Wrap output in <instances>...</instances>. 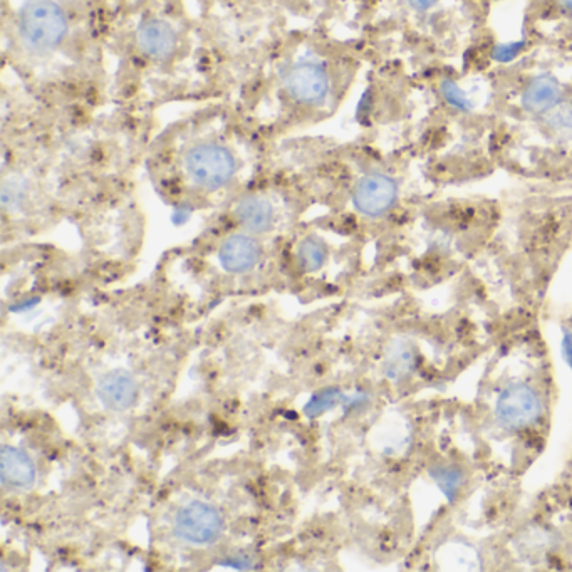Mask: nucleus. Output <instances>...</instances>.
<instances>
[{
  "mask_svg": "<svg viewBox=\"0 0 572 572\" xmlns=\"http://www.w3.org/2000/svg\"><path fill=\"white\" fill-rule=\"evenodd\" d=\"M19 31L32 51L49 52L58 47L68 31L63 9L51 0H32L21 12Z\"/></svg>",
  "mask_w": 572,
  "mask_h": 572,
  "instance_id": "1",
  "label": "nucleus"
},
{
  "mask_svg": "<svg viewBox=\"0 0 572 572\" xmlns=\"http://www.w3.org/2000/svg\"><path fill=\"white\" fill-rule=\"evenodd\" d=\"M185 168L193 182L215 190L224 187L235 175V160L227 148L212 143L198 145L188 151Z\"/></svg>",
  "mask_w": 572,
  "mask_h": 572,
  "instance_id": "2",
  "label": "nucleus"
},
{
  "mask_svg": "<svg viewBox=\"0 0 572 572\" xmlns=\"http://www.w3.org/2000/svg\"><path fill=\"white\" fill-rule=\"evenodd\" d=\"M224 532V517L214 505L193 500L178 510L175 534L193 546H210L219 541Z\"/></svg>",
  "mask_w": 572,
  "mask_h": 572,
  "instance_id": "3",
  "label": "nucleus"
},
{
  "mask_svg": "<svg viewBox=\"0 0 572 572\" xmlns=\"http://www.w3.org/2000/svg\"><path fill=\"white\" fill-rule=\"evenodd\" d=\"M541 398L526 383L507 386L495 403V416L500 425L509 430L529 428L541 418Z\"/></svg>",
  "mask_w": 572,
  "mask_h": 572,
  "instance_id": "4",
  "label": "nucleus"
},
{
  "mask_svg": "<svg viewBox=\"0 0 572 572\" xmlns=\"http://www.w3.org/2000/svg\"><path fill=\"white\" fill-rule=\"evenodd\" d=\"M396 197L398 187L393 178L383 173H370L354 188L353 202L361 214L380 217L395 205Z\"/></svg>",
  "mask_w": 572,
  "mask_h": 572,
  "instance_id": "5",
  "label": "nucleus"
},
{
  "mask_svg": "<svg viewBox=\"0 0 572 572\" xmlns=\"http://www.w3.org/2000/svg\"><path fill=\"white\" fill-rule=\"evenodd\" d=\"M286 86L292 98L299 103L318 104L328 94V74L318 64H299L287 76Z\"/></svg>",
  "mask_w": 572,
  "mask_h": 572,
  "instance_id": "6",
  "label": "nucleus"
},
{
  "mask_svg": "<svg viewBox=\"0 0 572 572\" xmlns=\"http://www.w3.org/2000/svg\"><path fill=\"white\" fill-rule=\"evenodd\" d=\"M98 396L108 410L125 411L135 405L138 388L128 371L115 370L98 383Z\"/></svg>",
  "mask_w": 572,
  "mask_h": 572,
  "instance_id": "7",
  "label": "nucleus"
},
{
  "mask_svg": "<svg viewBox=\"0 0 572 572\" xmlns=\"http://www.w3.org/2000/svg\"><path fill=\"white\" fill-rule=\"evenodd\" d=\"M219 257L225 271L242 274L257 266L260 245L249 235H232L220 247Z\"/></svg>",
  "mask_w": 572,
  "mask_h": 572,
  "instance_id": "8",
  "label": "nucleus"
},
{
  "mask_svg": "<svg viewBox=\"0 0 572 572\" xmlns=\"http://www.w3.org/2000/svg\"><path fill=\"white\" fill-rule=\"evenodd\" d=\"M0 474L4 484L31 489L37 477L36 463L21 448L4 445L0 452Z\"/></svg>",
  "mask_w": 572,
  "mask_h": 572,
  "instance_id": "9",
  "label": "nucleus"
},
{
  "mask_svg": "<svg viewBox=\"0 0 572 572\" xmlns=\"http://www.w3.org/2000/svg\"><path fill=\"white\" fill-rule=\"evenodd\" d=\"M561 84L552 76H537L522 93L524 110L534 115H546L561 101Z\"/></svg>",
  "mask_w": 572,
  "mask_h": 572,
  "instance_id": "10",
  "label": "nucleus"
},
{
  "mask_svg": "<svg viewBox=\"0 0 572 572\" xmlns=\"http://www.w3.org/2000/svg\"><path fill=\"white\" fill-rule=\"evenodd\" d=\"M138 46L150 58L165 59L175 51L177 34L167 22H146L138 31Z\"/></svg>",
  "mask_w": 572,
  "mask_h": 572,
  "instance_id": "11",
  "label": "nucleus"
},
{
  "mask_svg": "<svg viewBox=\"0 0 572 572\" xmlns=\"http://www.w3.org/2000/svg\"><path fill=\"white\" fill-rule=\"evenodd\" d=\"M235 217L252 234L266 232L272 224V207L264 198L247 197L235 208Z\"/></svg>",
  "mask_w": 572,
  "mask_h": 572,
  "instance_id": "12",
  "label": "nucleus"
},
{
  "mask_svg": "<svg viewBox=\"0 0 572 572\" xmlns=\"http://www.w3.org/2000/svg\"><path fill=\"white\" fill-rule=\"evenodd\" d=\"M386 375L390 378H403L415 366V353L406 343H395L386 354Z\"/></svg>",
  "mask_w": 572,
  "mask_h": 572,
  "instance_id": "13",
  "label": "nucleus"
},
{
  "mask_svg": "<svg viewBox=\"0 0 572 572\" xmlns=\"http://www.w3.org/2000/svg\"><path fill=\"white\" fill-rule=\"evenodd\" d=\"M299 260L306 271H318L326 260V249L318 240H304L299 247Z\"/></svg>",
  "mask_w": 572,
  "mask_h": 572,
  "instance_id": "14",
  "label": "nucleus"
},
{
  "mask_svg": "<svg viewBox=\"0 0 572 572\" xmlns=\"http://www.w3.org/2000/svg\"><path fill=\"white\" fill-rule=\"evenodd\" d=\"M546 123L557 135L572 136V104H562L549 111Z\"/></svg>",
  "mask_w": 572,
  "mask_h": 572,
  "instance_id": "15",
  "label": "nucleus"
},
{
  "mask_svg": "<svg viewBox=\"0 0 572 572\" xmlns=\"http://www.w3.org/2000/svg\"><path fill=\"white\" fill-rule=\"evenodd\" d=\"M432 477L437 482L438 487L447 494L448 499H452L453 495L457 494L460 485H462V472L457 468H435L432 472Z\"/></svg>",
  "mask_w": 572,
  "mask_h": 572,
  "instance_id": "16",
  "label": "nucleus"
},
{
  "mask_svg": "<svg viewBox=\"0 0 572 572\" xmlns=\"http://www.w3.org/2000/svg\"><path fill=\"white\" fill-rule=\"evenodd\" d=\"M24 192H26V185H24L21 178L12 177L11 180H7V182L4 183V187H2V205H4L7 210H14V208L21 205Z\"/></svg>",
  "mask_w": 572,
  "mask_h": 572,
  "instance_id": "17",
  "label": "nucleus"
},
{
  "mask_svg": "<svg viewBox=\"0 0 572 572\" xmlns=\"http://www.w3.org/2000/svg\"><path fill=\"white\" fill-rule=\"evenodd\" d=\"M339 398H341V395H339L338 391L331 390V391H324V393H319V395L314 396V398H312L311 403L307 405L306 408L307 415L311 416L321 415V413H324V411L329 410L331 406L336 405V403H338Z\"/></svg>",
  "mask_w": 572,
  "mask_h": 572,
  "instance_id": "18",
  "label": "nucleus"
},
{
  "mask_svg": "<svg viewBox=\"0 0 572 572\" xmlns=\"http://www.w3.org/2000/svg\"><path fill=\"white\" fill-rule=\"evenodd\" d=\"M442 91L448 103L457 106L460 110H468V108H470L467 96L463 94L462 89L458 88L457 84L452 83V81H445V83L442 84Z\"/></svg>",
  "mask_w": 572,
  "mask_h": 572,
  "instance_id": "19",
  "label": "nucleus"
},
{
  "mask_svg": "<svg viewBox=\"0 0 572 572\" xmlns=\"http://www.w3.org/2000/svg\"><path fill=\"white\" fill-rule=\"evenodd\" d=\"M410 4L411 9H415L418 12H427L432 9L438 0H406Z\"/></svg>",
  "mask_w": 572,
  "mask_h": 572,
  "instance_id": "20",
  "label": "nucleus"
},
{
  "mask_svg": "<svg viewBox=\"0 0 572 572\" xmlns=\"http://www.w3.org/2000/svg\"><path fill=\"white\" fill-rule=\"evenodd\" d=\"M562 348H564V356H566L567 363L572 368V336L571 334H566L564 338V343H562Z\"/></svg>",
  "mask_w": 572,
  "mask_h": 572,
  "instance_id": "21",
  "label": "nucleus"
},
{
  "mask_svg": "<svg viewBox=\"0 0 572 572\" xmlns=\"http://www.w3.org/2000/svg\"><path fill=\"white\" fill-rule=\"evenodd\" d=\"M557 2H559V6H561L564 11L572 14V0H557Z\"/></svg>",
  "mask_w": 572,
  "mask_h": 572,
  "instance_id": "22",
  "label": "nucleus"
}]
</instances>
